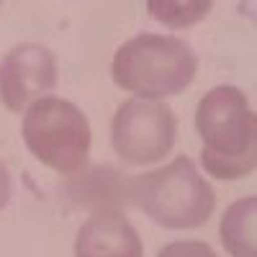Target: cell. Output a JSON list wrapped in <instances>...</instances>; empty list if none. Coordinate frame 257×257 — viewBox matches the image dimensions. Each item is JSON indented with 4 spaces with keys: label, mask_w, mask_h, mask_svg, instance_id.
I'll return each instance as SVG.
<instances>
[{
    "label": "cell",
    "mask_w": 257,
    "mask_h": 257,
    "mask_svg": "<svg viewBox=\"0 0 257 257\" xmlns=\"http://www.w3.org/2000/svg\"><path fill=\"white\" fill-rule=\"evenodd\" d=\"M203 142L201 165L216 180H239L257 170V113L237 85L211 88L196 108Z\"/></svg>",
    "instance_id": "cell-1"
},
{
    "label": "cell",
    "mask_w": 257,
    "mask_h": 257,
    "mask_svg": "<svg viewBox=\"0 0 257 257\" xmlns=\"http://www.w3.org/2000/svg\"><path fill=\"white\" fill-rule=\"evenodd\" d=\"M126 196L147 219L173 231L198 229L216 211V193L211 183L185 155L128 178Z\"/></svg>",
    "instance_id": "cell-2"
},
{
    "label": "cell",
    "mask_w": 257,
    "mask_h": 257,
    "mask_svg": "<svg viewBox=\"0 0 257 257\" xmlns=\"http://www.w3.org/2000/svg\"><path fill=\"white\" fill-rule=\"evenodd\" d=\"M198 57L188 41L170 34H137L111 59V77L132 98L165 100L190 88Z\"/></svg>",
    "instance_id": "cell-3"
},
{
    "label": "cell",
    "mask_w": 257,
    "mask_h": 257,
    "mask_svg": "<svg viewBox=\"0 0 257 257\" xmlns=\"http://www.w3.org/2000/svg\"><path fill=\"white\" fill-rule=\"evenodd\" d=\"M21 134L29 152L49 170L80 175L90 157V121L67 98L47 95L24 111Z\"/></svg>",
    "instance_id": "cell-4"
},
{
    "label": "cell",
    "mask_w": 257,
    "mask_h": 257,
    "mask_svg": "<svg viewBox=\"0 0 257 257\" xmlns=\"http://www.w3.org/2000/svg\"><path fill=\"white\" fill-rule=\"evenodd\" d=\"M178 142V118L165 100L128 98L111 118L113 152L137 167L160 165Z\"/></svg>",
    "instance_id": "cell-5"
},
{
    "label": "cell",
    "mask_w": 257,
    "mask_h": 257,
    "mask_svg": "<svg viewBox=\"0 0 257 257\" xmlns=\"http://www.w3.org/2000/svg\"><path fill=\"white\" fill-rule=\"evenodd\" d=\"M59 80L57 57L49 47L24 41L0 59V103L11 113L26 111L39 98H47Z\"/></svg>",
    "instance_id": "cell-6"
},
{
    "label": "cell",
    "mask_w": 257,
    "mask_h": 257,
    "mask_svg": "<svg viewBox=\"0 0 257 257\" xmlns=\"http://www.w3.org/2000/svg\"><path fill=\"white\" fill-rule=\"evenodd\" d=\"M75 257H144V244L118 206L95 208L75 237Z\"/></svg>",
    "instance_id": "cell-7"
},
{
    "label": "cell",
    "mask_w": 257,
    "mask_h": 257,
    "mask_svg": "<svg viewBox=\"0 0 257 257\" xmlns=\"http://www.w3.org/2000/svg\"><path fill=\"white\" fill-rule=\"evenodd\" d=\"M219 239L231 257H257V196L239 198L224 211Z\"/></svg>",
    "instance_id": "cell-8"
},
{
    "label": "cell",
    "mask_w": 257,
    "mask_h": 257,
    "mask_svg": "<svg viewBox=\"0 0 257 257\" xmlns=\"http://www.w3.org/2000/svg\"><path fill=\"white\" fill-rule=\"evenodd\" d=\"M213 0H147V13L160 26L185 31L198 26L211 13Z\"/></svg>",
    "instance_id": "cell-9"
},
{
    "label": "cell",
    "mask_w": 257,
    "mask_h": 257,
    "mask_svg": "<svg viewBox=\"0 0 257 257\" xmlns=\"http://www.w3.org/2000/svg\"><path fill=\"white\" fill-rule=\"evenodd\" d=\"M157 257H219L206 242H196V239H180V242H170L165 244Z\"/></svg>",
    "instance_id": "cell-10"
},
{
    "label": "cell",
    "mask_w": 257,
    "mask_h": 257,
    "mask_svg": "<svg viewBox=\"0 0 257 257\" xmlns=\"http://www.w3.org/2000/svg\"><path fill=\"white\" fill-rule=\"evenodd\" d=\"M11 193H13V178H11V173H8L6 162L0 160V211H3V208L8 206Z\"/></svg>",
    "instance_id": "cell-11"
},
{
    "label": "cell",
    "mask_w": 257,
    "mask_h": 257,
    "mask_svg": "<svg viewBox=\"0 0 257 257\" xmlns=\"http://www.w3.org/2000/svg\"><path fill=\"white\" fill-rule=\"evenodd\" d=\"M242 13L257 24V0H242Z\"/></svg>",
    "instance_id": "cell-12"
},
{
    "label": "cell",
    "mask_w": 257,
    "mask_h": 257,
    "mask_svg": "<svg viewBox=\"0 0 257 257\" xmlns=\"http://www.w3.org/2000/svg\"><path fill=\"white\" fill-rule=\"evenodd\" d=\"M0 6H3V0H0Z\"/></svg>",
    "instance_id": "cell-13"
}]
</instances>
